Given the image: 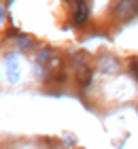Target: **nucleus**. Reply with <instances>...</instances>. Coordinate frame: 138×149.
Listing matches in <instances>:
<instances>
[{
  "mask_svg": "<svg viewBox=\"0 0 138 149\" xmlns=\"http://www.w3.org/2000/svg\"><path fill=\"white\" fill-rule=\"evenodd\" d=\"M87 17H89V6L85 0H77L74 2V13H72V19H74V24L77 26H83L87 22Z\"/></svg>",
  "mask_w": 138,
  "mask_h": 149,
  "instance_id": "f257e3e1",
  "label": "nucleus"
},
{
  "mask_svg": "<svg viewBox=\"0 0 138 149\" xmlns=\"http://www.w3.org/2000/svg\"><path fill=\"white\" fill-rule=\"evenodd\" d=\"M134 9H136L134 0H119L117 6L113 9V13H115L117 17H128V15H132V13H134Z\"/></svg>",
  "mask_w": 138,
  "mask_h": 149,
  "instance_id": "f03ea898",
  "label": "nucleus"
}]
</instances>
